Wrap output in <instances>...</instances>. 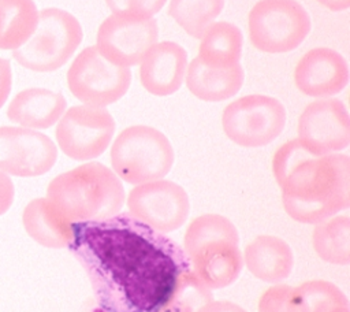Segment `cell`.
Returning <instances> with one entry per match:
<instances>
[{"instance_id": "f546056e", "label": "cell", "mask_w": 350, "mask_h": 312, "mask_svg": "<svg viewBox=\"0 0 350 312\" xmlns=\"http://www.w3.org/2000/svg\"><path fill=\"white\" fill-rule=\"evenodd\" d=\"M15 187L11 178L0 171V216L4 215L14 203Z\"/></svg>"}, {"instance_id": "3957f363", "label": "cell", "mask_w": 350, "mask_h": 312, "mask_svg": "<svg viewBox=\"0 0 350 312\" xmlns=\"http://www.w3.org/2000/svg\"><path fill=\"white\" fill-rule=\"evenodd\" d=\"M46 198L70 223H100L120 213L126 193L109 167L88 161L55 177Z\"/></svg>"}, {"instance_id": "4fadbf2b", "label": "cell", "mask_w": 350, "mask_h": 312, "mask_svg": "<svg viewBox=\"0 0 350 312\" xmlns=\"http://www.w3.org/2000/svg\"><path fill=\"white\" fill-rule=\"evenodd\" d=\"M57 160L55 142L33 129L0 126V171L22 178L46 174Z\"/></svg>"}, {"instance_id": "603a6c76", "label": "cell", "mask_w": 350, "mask_h": 312, "mask_svg": "<svg viewBox=\"0 0 350 312\" xmlns=\"http://www.w3.org/2000/svg\"><path fill=\"white\" fill-rule=\"evenodd\" d=\"M38 10L33 0H0V49H16L34 33Z\"/></svg>"}, {"instance_id": "ffe728a7", "label": "cell", "mask_w": 350, "mask_h": 312, "mask_svg": "<svg viewBox=\"0 0 350 312\" xmlns=\"http://www.w3.org/2000/svg\"><path fill=\"white\" fill-rule=\"evenodd\" d=\"M185 81L193 96L204 101L217 103L235 96L241 90L243 70L241 64L226 70H216L194 57L187 63Z\"/></svg>"}, {"instance_id": "f1b7e54d", "label": "cell", "mask_w": 350, "mask_h": 312, "mask_svg": "<svg viewBox=\"0 0 350 312\" xmlns=\"http://www.w3.org/2000/svg\"><path fill=\"white\" fill-rule=\"evenodd\" d=\"M167 0H105L108 8L113 15L149 19L153 18L164 5Z\"/></svg>"}, {"instance_id": "30bf717a", "label": "cell", "mask_w": 350, "mask_h": 312, "mask_svg": "<svg viewBox=\"0 0 350 312\" xmlns=\"http://www.w3.org/2000/svg\"><path fill=\"white\" fill-rule=\"evenodd\" d=\"M116 123L107 108L74 105L57 120L55 137L70 159L89 161L101 156L112 142Z\"/></svg>"}, {"instance_id": "1f68e13d", "label": "cell", "mask_w": 350, "mask_h": 312, "mask_svg": "<svg viewBox=\"0 0 350 312\" xmlns=\"http://www.w3.org/2000/svg\"><path fill=\"white\" fill-rule=\"evenodd\" d=\"M197 312H247L241 305L228 300H211L204 304Z\"/></svg>"}, {"instance_id": "7402d4cb", "label": "cell", "mask_w": 350, "mask_h": 312, "mask_svg": "<svg viewBox=\"0 0 350 312\" xmlns=\"http://www.w3.org/2000/svg\"><path fill=\"white\" fill-rule=\"evenodd\" d=\"M312 246L320 260L334 265H349L350 216L336 213L313 224Z\"/></svg>"}, {"instance_id": "d6a6232c", "label": "cell", "mask_w": 350, "mask_h": 312, "mask_svg": "<svg viewBox=\"0 0 350 312\" xmlns=\"http://www.w3.org/2000/svg\"><path fill=\"white\" fill-rule=\"evenodd\" d=\"M331 11H345L350 7V0H316Z\"/></svg>"}, {"instance_id": "4316f807", "label": "cell", "mask_w": 350, "mask_h": 312, "mask_svg": "<svg viewBox=\"0 0 350 312\" xmlns=\"http://www.w3.org/2000/svg\"><path fill=\"white\" fill-rule=\"evenodd\" d=\"M212 298L211 289H208L191 270H185L168 312H197Z\"/></svg>"}, {"instance_id": "8992f818", "label": "cell", "mask_w": 350, "mask_h": 312, "mask_svg": "<svg viewBox=\"0 0 350 312\" xmlns=\"http://www.w3.org/2000/svg\"><path fill=\"white\" fill-rule=\"evenodd\" d=\"M249 40L265 53L298 48L310 31V18L295 0H260L247 16Z\"/></svg>"}, {"instance_id": "44dd1931", "label": "cell", "mask_w": 350, "mask_h": 312, "mask_svg": "<svg viewBox=\"0 0 350 312\" xmlns=\"http://www.w3.org/2000/svg\"><path fill=\"white\" fill-rule=\"evenodd\" d=\"M198 59L208 67L226 70L239 64L242 55V31L230 22H213L201 36Z\"/></svg>"}, {"instance_id": "ac0fdd59", "label": "cell", "mask_w": 350, "mask_h": 312, "mask_svg": "<svg viewBox=\"0 0 350 312\" xmlns=\"http://www.w3.org/2000/svg\"><path fill=\"white\" fill-rule=\"evenodd\" d=\"M66 108L67 101L62 93L30 88L16 93L7 108V116L22 127L44 130L57 123Z\"/></svg>"}, {"instance_id": "9c48e42d", "label": "cell", "mask_w": 350, "mask_h": 312, "mask_svg": "<svg viewBox=\"0 0 350 312\" xmlns=\"http://www.w3.org/2000/svg\"><path fill=\"white\" fill-rule=\"evenodd\" d=\"M131 83V71L107 60L100 51L88 47L78 53L67 71L70 92L82 104L108 107L120 100Z\"/></svg>"}, {"instance_id": "9a60e30c", "label": "cell", "mask_w": 350, "mask_h": 312, "mask_svg": "<svg viewBox=\"0 0 350 312\" xmlns=\"http://www.w3.org/2000/svg\"><path fill=\"white\" fill-rule=\"evenodd\" d=\"M187 68L186 51L174 41L156 42L139 63V82L153 96L179 90Z\"/></svg>"}, {"instance_id": "e0dca14e", "label": "cell", "mask_w": 350, "mask_h": 312, "mask_svg": "<svg viewBox=\"0 0 350 312\" xmlns=\"http://www.w3.org/2000/svg\"><path fill=\"white\" fill-rule=\"evenodd\" d=\"M194 275L211 290L231 286L243 268L239 244L219 241L204 245L189 259Z\"/></svg>"}, {"instance_id": "6da1fadb", "label": "cell", "mask_w": 350, "mask_h": 312, "mask_svg": "<svg viewBox=\"0 0 350 312\" xmlns=\"http://www.w3.org/2000/svg\"><path fill=\"white\" fill-rule=\"evenodd\" d=\"M77 246L116 291L124 312H168L186 270L174 248L138 224L72 223Z\"/></svg>"}, {"instance_id": "4dcf8cb0", "label": "cell", "mask_w": 350, "mask_h": 312, "mask_svg": "<svg viewBox=\"0 0 350 312\" xmlns=\"http://www.w3.org/2000/svg\"><path fill=\"white\" fill-rule=\"evenodd\" d=\"M12 85L11 66L7 59L0 57V108L5 104Z\"/></svg>"}, {"instance_id": "cb8c5ba5", "label": "cell", "mask_w": 350, "mask_h": 312, "mask_svg": "<svg viewBox=\"0 0 350 312\" xmlns=\"http://www.w3.org/2000/svg\"><path fill=\"white\" fill-rule=\"evenodd\" d=\"M228 241L239 244V233L235 224L220 213H202L194 218L183 234V250L189 259L204 245Z\"/></svg>"}, {"instance_id": "52a82bcc", "label": "cell", "mask_w": 350, "mask_h": 312, "mask_svg": "<svg viewBox=\"0 0 350 312\" xmlns=\"http://www.w3.org/2000/svg\"><path fill=\"white\" fill-rule=\"evenodd\" d=\"M286 126V109L275 97L247 94L231 101L221 114L224 134L243 148H261L276 140Z\"/></svg>"}, {"instance_id": "83f0119b", "label": "cell", "mask_w": 350, "mask_h": 312, "mask_svg": "<svg viewBox=\"0 0 350 312\" xmlns=\"http://www.w3.org/2000/svg\"><path fill=\"white\" fill-rule=\"evenodd\" d=\"M257 312H308L298 298L294 286L271 285L258 298Z\"/></svg>"}, {"instance_id": "484cf974", "label": "cell", "mask_w": 350, "mask_h": 312, "mask_svg": "<svg viewBox=\"0 0 350 312\" xmlns=\"http://www.w3.org/2000/svg\"><path fill=\"white\" fill-rule=\"evenodd\" d=\"M294 290L308 312H331L349 307V298L335 283L325 279H309Z\"/></svg>"}, {"instance_id": "2e32d148", "label": "cell", "mask_w": 350, "mask_h": 312, "mask_svg": "<svg viewBox=\"0 0 350 312\" xmlns=\"http://www.w3.org/2000/svg\"><path fill=\"white\" fill-rule=\"evenodd\" d=\"M242 260L254 278L271 285L284 282L294 268L291 246L272 234H260L250 239L243 248Z\"/></svg>"}, {"instance_id": "277c9868", "label": "cell", "mask_w": 350, "mask_h": 312, "mask_svg": "<svg viewBox=\"0 0 350 312\" xmlns=\"http://www.w3.org/2000/svg\"><path fill=\"white\" fill-rule=\"evenodd\" d=\"M111 170L130 185L164 178L175 161L174 148L164 133L146 125L123 129L112 141Z\"/></svg>"}, {"instance_id": "ba28073f", "label": "cell", "mask_w": 350, "mask_h": 312, "mask_svg": "<svg viewBox=\"0 0 350 312\" xmlns=\"http://www.w3.org/2000/svg\"><path fill=\"white\" fill-rule=\"evenodd\" d=\"M124 204L135 223L161 235L179 230L190 213L186 190L165 178L135 185Z\"/></svg>"}, {"instance_id": "5bb4252c", "label": "cell", "mask_w": 350, "mask_h": 312, "mask_svg": "<svg viewBox=\"0 0 350 312\" xmlns=\"http://www.w3.org/2000/svg\"><path fill=\"white\" fill-rule=\"evenodd\" d=\"M294 83L309 97H332L349 83L347 62L331 48H313L298 60L294 68Z\"/></svg>"}, {"instance_id": "8fae6325", "label": "cell", "mask_w": 350, "mask_h": 312, "mask_svg": "<svg viewBox=\"0 0 350 312\" xmlns=\"http://www.w3.org/2000/svg\"><path fill=\"white\" fill-rule=\"evenodd\" d=\"M297 140L313 155L340 153L350 144V118L339 99H317L298 118Z\"/></svg>"}, {"instance_id": "d4e9b609", "label": "cell", "mask_w": 350, "mask_h": 312, "mask_svg": "<svg viewBox=\"0 0 350 312\" xmlns=\"http://www.w3.org/2000/svg\"><path fill=\"white\" fill-rule=\"evenodd\" d=\"M224 7V0H171L170 16L191 37L201 38Z\"/></svg>"}, {"instance_id": "836d02e7", "label": "cell", "mask_w": 350, "mask_h": 312, "mask_svg": "<svg viewBox=\"0 0 350 312\" xmlns=\"http://www.w3.org/2000/svg\"><path fill=\"white\" fill-rule=\"evenodd\" d=\"M331 312H350V308L346 307V308H338V309H334Z\"/></svg>"}, {"instance_id": "5b68a950", "label": "cell", "mask_w": 350, "mask_h": 312, "mask_svg": "<svg viewBox=\"0 0 350 312\" xmlns=\"http://www.w3.org/2000/svg\"><path fill=\"white\" fill-rule=\"evenodd\" d=\"M81 41L82 27L74 15L60 8H45L38 12L34 33L12 51V57L31 71H55L70 60Z\"/></svg>"}, {"instance_id": "d6986e66", "label": "cell", "mask_w": 350, "mask_h": 312, "mask_svg": "<svg viewBox=\"0 0 350 312\" xmlns=\"http://www.w3.org/2000/svg\"><path fill=\"white\" fill-rule=\"evenodd\" d=\"M22 223L27 235L41 246L63 249L72 244V223L66 220L46 197L34 198L25 207Z\"/></svg>"}, {"instance_id": "7c38bea8", "label": "cell", "mask_w": 350, "mask_h": 312, "mask_svg": "<svg viewBox=\"0 0 350 312\" xmlns=\"http://www.w3.org/2000/svg\"><path fill=\"white\" fill-rule=\"evenodd\" d=\"M159 40V27L153 18L134 19L109 15L98 26L96 48L111 63L133 67L141 63Z\"/></svg>"}, {"instance_id": "7a4b0ae2", "label": "cell", "mask_w": 350, "mask_h": 312, "mask_svg": "<svg viewBox=\"0 0 350 312\" xmlns=\"http://www.w3.org/2000/svg\"><path fill=\"white\" fill-rule=\"evenodd\" d=\"M272 174L284 212L298 223L316 224L350 207V157L345 153L316 156L293 138L276 149Z\"/></svg>"}]
</instances>
